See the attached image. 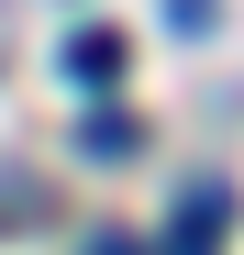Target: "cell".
<instances>
[{
  "label": "cell",
  "mask_w": 244,
  "mask_h": 255,
  "mask_svg": "<svg viewBox=\"0 0 244 255\" xmlns=\"http://www.w3.org/2000/svg\"><path fill=\"white\" fill-rule=\"evenodd\" d=\"M222 233H233V189H189L155 255H222Z\"/></svg>",
  "instance_id": "cell-1"
},
{
  "label": "cell",
  "mask_w": 244,
  "mask_h": 255,
  "mask_svg": "<svg viewBox=\"0 0 244 255\" xmlns=\"http://www.w3.org/2000/svg\"><path fill=\"white\" fill-rule=\"evenodd\" d=\"M78 144H89V155H133V122H122V111H89V122H78Z\"/></svg>",
  "instance_id": "cell-3"
},
{
  "label": "cell",
  "mask_w": 244,
  "mask_h": 255,
  "mask_svg": "<svg viewBox=\"0 0 244 255\" xmlns=\"http://www.w3.org/2000/svg\"><path fill=\"white\" fill-rule=\"evenodd\" d=\"M78 255H133V233H100V244H78Z\"/></svg>",
  "instance_id": "cell-4"
},
{
  "label": "cell",
  "mask_w": 244,
  "mask_h": 255,
  "mask_svg": "<svg viewBox=\"0 0 244 255\" xmlns=\"http://www.w3.org/2000/svg\"><path fill=\"white\" fill-rule=\"evenodd\" d=\"M67 67L78 78H122V33H67Z\"/></svg>",
  "instance_id": "cell-2"
}]
</instances>
